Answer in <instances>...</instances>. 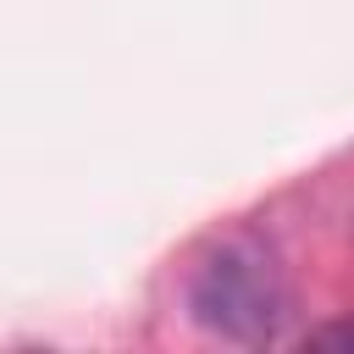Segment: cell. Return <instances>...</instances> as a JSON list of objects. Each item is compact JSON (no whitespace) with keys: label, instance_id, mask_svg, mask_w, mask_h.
Masks as SVG:
<instances>
[{"label":"cell","instance_id":"obj_1","mask_svg":"<svg viewBox=\"0 0 354 354\" xmlns=\"http://www.w3.org/2000/svg\"><path fill=\"white\" fill-rule=\"evenodd\" d=\"M188 310L227 343H271L293 321V282L282 254L260 232L216 238L188 277Z\"/></svg>","mask_w":354,"mask_h":354}]
</instances>
